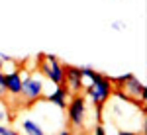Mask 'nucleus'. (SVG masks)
<instances>
[{"label":"nucleus","mask_w":147,"mask_h":135,"mask_svg":"<svg viewBox=\"0 0 147 135\" xmlns=\"http://www.w3.org/2000/svg\"><path fill=\"white\" fill-rule=\"evenodd\" d=\"M22 80H24V75H22V71H20V69L4 75V84H6V92H8V96H10V98H18V96H20Z\"/></svg>","instance_id":"7"},{"label":"nucleus","mask_w":147,"mask_h":135,"mask_svg":"<svg viewBox=\"0 0 147 135\" xmlns=\"http://www.w3.org/2000/svg\"><path fill=\"white\" fill-rule=\"evenodd\" d=\"M43 96H45V102H47V104H53L55 108H59V110H65L71 94H69V90L65 88V84H61V86H55V90H53V92L43 94Z\"/></svg>","instance_id":"8"},{"label":"nucleus","mask_w":147,"mask_h":135,"mask_svg":"<svg viewBox=\"0 0 147 135\" xmlns=\"http://www.w3.org/2000/svg\"><path fill=\"white\" fill-rule=\"evenodd\" d=\"M0 98L4 100V98H8V92H6V84H4V73H2V69H0Z\"/></svg>","instance_id":"11"},{"label":"nucleus","mask_w":147,"mask_h":135,"mask_svg":"<svg viewBox=\"0 0 147 135\" xmlns=\"http://www.w3.org/2000/svg\"><path fill=\"white\" fill-rule=\"evenodd\" d=\"M37 71L45 77V80L53 82L55 86L65 84V63H61L57 55H49V53L41 55Z\"/></svg>","instance_id":"4"},{"label":"nucleus","mask_w":147,"mask_h":135,"mask_svg":"<svg viewBox=\"0 0 147 135\" xmlns=\"http://www.w3.org/2000/svg\"><path fill=\"white\" fill-rule=\"evenodd\" d=\"M82 92H84L86 100H90L92 106H104L106 102L110 100V96H112V92H114V86H112V82H110V77H106L102 73H96L94 79L86 84V88L82 90Z\"/></svg>","instance_id":"2"},{"label":"nucleus","mask_w":147,"mask_h":135,"mask_svg":"<svg viewBox=\"0 0 147 135\" xmlns=\"http://www.w3.org/2000/svg\"><path fill=\"white\" fill-rule=\"evenodd\" d=\"M24 75L22 80V90H20V100L26 104V106H32L39 100L43 94H45V77L35 69V71H26V69H20Z\"/></svg>","instance_id":"1"},{"label":"nucleus","mask_w":147,"mask_h":135,"mask_svg":"<svg viewBox=\"0 0 147 135\" xmlns=\"http://www.w3.org/2000/svg\"><path fill=\"white\" fill-rule=\"evenodd\" d=\"M122 90L125 92V96L129 98V102H134L137 106H143V104H145V84H143L141 80H137L134 75L125 80V84H124Z\"/></svg>","instance_id":"5"},{"label":"nucleus","mask_w":147,"mask_h":135,"mask_svg":"<svg viewBox=\"0 0 147 135\" xmlns=\"http://www.w3.org/2000/svg\"><path fill=\"white\" fill-rule=\"evenodd\" d=\"M131 77V73H125V75H120V77H110V82H112V86L114 90L116 88H124V84H125V80Z\"/></svg>","instance_id":"10"},{"label":"nucleus","mask_w":147,"mask_h":135,"mask_svg":"<svg viewBox=\"0 0 147 135\" xmlns=\"http://www.w3.org/2000/svg\"><path fill=\"white\" fill-rule=\"evenodd\" d=\"M0 135H18V131H16L14 127L4 125V122H2V124H0Z\"/></svg>","instance_id":"13"},{"label":"nucleus","mask_w":147,"mask_h":135,"mask_svg":"<svg viewBox=\"0 0 147 135\" xmlns=\"http://www.w3.org/2000/svg\"><path fill=\"white\" fill-rule=\"evenodd\" d=\"M6 120H8V108H6L4 100L0 98V124H2V122H6Z\"/></svg>","instance_id":"12"},{"label":"nucleus","mask_w":147,"mask_h":135,"mask_svg":"<svg viewBox=\"0 0 147 135\" xmlns=\"http://www.w3.org/2000/svg\"><path fill=\"white\" fill-rule=\"evenodd\" d=\"M65 88L69 90V94H79V92L84 90V86H82L80 67L65 65Z\"/></svg>","instance_id":"6"},{"label":"nucleus","mask_w":147,"mask_h":135,"mask_svg":"<svg viewBox=\"0 0 147 135\" xmlns=\"http://www.w3.org/2000/svg\"><path fill=\"white\" fill-rule=\"evenodd\" d=\"M22 131L28 135H43L45 131H43V127L37 124V122H34V120H24L22 122Z\"/></svg>","instance_id":"9"},{"label":"nucleus","mask_w":147,"mask_h":135,"mask_svg":"<svg viewBox=\"0 0 147 135\" xmlns=\"http://www.w3.org/2000/svg\"><path fill=\"white\" fill-rule=\"evenodd\" d=\"M94 133H96V135H104V133H106L104 125H102V124H96V125H94Z\"/></svg>","instance_id":"15"},{"label":"nucleus","mask_w":147,"mask_h":135,"mask_svg":"<svg viewBox=\"0 0 147 135\" xmlns=\"http://www.w3.org/2000/svg\"><path fill=\"white\" fill-rule=\"evenodd\" d=\"M110 28H112V30H116V32H122V30H125V24L120 22V20H116V22L110 24Z\"/></svg>","instance_id":"14"},{"label":"nucleus","mask_w":147,"mask_h":135,"mask_svg":"<svg viewBox=\"0 0 147 135\" xmlns=\"http://www.w3.org/2000/svg\"><path fill=\"white\" fill-rule=\"evenodd\" d=\"M67 120L71 129H86V118H88V100L86 96L79 92V94H71L67 102Z\"/></svg>","instance_id":"3"}]
</instances>
